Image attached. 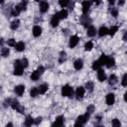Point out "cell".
I'll list each match as a JSON object with an SVG mask.
<instances>
[{
  "instance_id": "6da1fadb",
  "label": "cell",
  "mask_w": 127,
  "mask_h": 127,
  "mask_svg": "<svg viewBox=\"0 0 127 127\" xmlns=\"http://www.w3.org/2000/svg\"><path fill=\"white\" fill-rule=\"evenodd\" d=\"M89 116H90V115H89L88 113H85V114H83V115L78 116L77 119H76V121H75V123H74V126H83V125L88 121Z\"/></svg>"
},
{
  "instance_id": "7a4b0ae2",
  "label": "cell",
  "mask_w": 127,
  "mask_h": 127,
  "mask_svg": "<svg viewBox=\"0 0 127 127\" xmlns=\"http://www.w3.org/2000/svg\"><path fill=\"white\" fill-rule=\"evenodd\" d=\"M14 74L15 75H22L23 74V70H24V67L22 65V63L20 60H16L14 62Z\"/></svg>"
},
{
  "instance_id": "3957f363",
  "label": "cell",
  "mask_w": 127,
  "mask_h": 127,
  "mask_svg": "<svg viewBox=\"0 0 127 127\" xmlns=\"http://www.w3.org/2000/svg\"><path fill=\"white\" fill-rule=\"evenodd\" d=\"M73 93V89L68 84H65L62 87V95L63 96H71Z\"/></svg>"
},
{
  "instance_id": "277c9868",
  "label": "cell",
  "mask_w": 127,
  "mask_h": 127,
  "mask_svg": "<svg viewBox=\"0 0 127 127\" xmlns=\"http://www.w3.org/2000/svg\"><path fill=\"white\" fill-rule=\"evenodd\" d=\"M84 93H85L84 88L82 86H78L76 88V90H75V97H76V99H78V100L81 99L84 96Z\"/></svg>"
},
{
  "instance_id": "5b68a950",
  "label": "cell",
  "mask_w": 127,
  "mask_h": 127,
  "mask_svg": "<svg viewBox=\"0 0 127 127\" xmlns=\"http://www.w3.org/2000/svg\"><path fill=\"white\" fill-rule=\"evenodd\" d=\"M78 42H79V38L77 37V36H71L70 37V39H69V43H68V46H69V48H74L77 44H78Z\"/></svg>"
},
{
  "instance_id": "8992f818",
  "label": "cell",
  "mask_w": 127,
  "mask_h": 127,
  "mask_svg": "<svg viewBox=\"0 0 127 127\" xmlns=\"http://www.w3.org/2000/svg\"><path fill=\"white\" fill-rule=\"evenodd\" d=\"M39 9L41 13H46L49 9V3L47 1H41L40 5H39Z\"/></svg>"
},
{
  "instance_id": "52a82bcc",
  "label": "cell",
  "mask_w": 127,
  "mask_h": 127,
  "mask_svg": "<svg viewBox=\"0 0 127 127\" xmlns=\"http://www.w3.org/2000/svg\"><path fill=\"white\" fill-rule=\"evenodd\" d=\"M105 102L107 105H113L114 102H115V96L113 93H108L106 95V98H105Z\"/></svg>"
},
{
  "instance_id": "ba28073f",
  "label": "cell",
  "mask_w": 127,
  "mask_h": 127,
  "mask_svg": "<svg viewBox=\"0 0 127 127\" xmlns=\"http://www.w3.org/2000/svg\"><path fill=\"white\" fill-rule=\"evenodd\" d=\"M14 91H15V93H16L17 95L21 96V95L24 93V91H25V85H23V84H19V85L15 86Z\"/></svg>"
},
{
  "instance_id": "9c48e42d",
  "label": "cell",
  "mask_w": 127,
  "mask_h": 127,
  "mask_svg": "<svg viewBox=\"0 0 127 127\" xmlns=\"http://www.w3.org/2000/svg\"><path fill=\"white\" fill-rule=\"evenodd\" d=\"M26 7H27V1L26 0H23L20 4H18V5H16L14 8L20 13L21 11H23V10H26Z\"/></svg>"
},
{
  "instance_id": "30bf717a",
  "label": "cell",
  "mask_w": 127,
  "mask_h": 127,
  "mask_svg": "<svg viewBox=\"0 0 127 127\" xmlns=\"http://www.w3.org/2000/svg\"><path fill=\"white\" fill-rule=\"evenodd\" d=\"M90 6H91V2H90V1H88V0L83 1V2H82V13H83V14H86V13L88 12Z\"/></svg>"
},
{
  "instance_id": "8fae6325",
  "label": "cell",
  "mask_w": 127,
  "mask_h": 127,
  "mask_svg": "<svg viewBox=\"0 0 127 127\" xmlns=\"http://www.w3.org/2000/svg\"><path fill=\"white\" fill-rule=\"evenodd\" d=\"M98 71H97V78H98V80L99 81H104V80H106V74H105V71L103 70V69H101V68H99V69H97Z\"/></svg>"
},
{
  "instance_id": "7c38bea8",
  "label": "cell",
  "mask_w": 127,
  "mask_h": 127,
  "mask_svg": "<svg viewBox=\"0 0 127 127\" xmlns=\"http://www.w3.org/2000/svg\"><path fill=\"white\" fill-rule=\"evenodd\" d=\"M64 117L63 115L58 116V117L56 118L55 122L53 123V126H62V125L64 124Z\"/></svg>"
},
{
  "instance_id": "4fadbf2b",
  "label": "cell",
  "mask_w": 127,
  "mask_h": 127,
  "mask_svg": "<svg viewBox=\"0 0 127 127\" xmlns=\"http://www.w3.org/2000/svg\"><path fill=\"white\" fill-rule=\"evenodd\" d=\"M59 22H60V18L58 16V14L56 13L55 15H53V17L51 19V25H52V27H57L59 25Z\"/></svg>"
},
{
  "instance_id": "5bb4252c",
  "label": "cell",
  "mask_w": 127,
  "mask_h": 127,
  "mask_svg": "<svg viewBox=\"0 0 127 127\" xmlns=\"http://www.w3.org/2000/svg\"><path fill=\"white\" fill-rule=\"evenodd\" d=\"M33 36L34 37H40L42 34V28L40 26H34L33 27Z\"/></svg>"
},
{
  "instance_id": "9a60e30c",
  "label": "cell",
  "mask_w": 127,
  "mask_h": 127,
  "mask_svg": "<svg viewBox=\"0 0 127 127\" xmlns=\"http://www.w3.org/2000/svg\"><path fill=\"white\" fill-rule=\"evenodd\" d=\"M87 36L88 37H94L95 36V34L97 33V31H96V29H95V27H93V26H89L88 27V29H87Z\"/></svg>"
},
{
  "instance_id": "2e32d148",
  "label": "cell",
  "mask_w": 127,
  "mask_h": 127,
  "mask_svg": "<svg viewBox=\"0 0 127 127\" xmlns=\"http://www.w3.org/2000/svg\"><path fill=\"white\" fill-rule=\"evenodd\" d=\"M14 48L17 52H23L25 50V44L23 42H18V43H16Z\"/></svg>"
},
{
  "instance_id": "e0dca14e",
  "label": "cell",
  "mask_w": 127,
  "mask_h": 127,
  "mask_svg": "<svg viewBox=\"0 0 127 127\" xmlns=\"http://www.w3.org/2000/svg\"><path fill=\"white\" fill-rule=\"evenodd\" d=\"M117 81H118V78H117V76L115 75V74H111L110 76H109V78H108V83H109V85H114V84H116L117 83Z\"/></svg>"
},
{
  "instance_id": "ac0fdd59",
  "label": "cell",
  "mask_w": 127,
  "mask_h": 127,
  "mask_svg": "<svg viewBox=\"0 0 127 127\" xmlns=\"http://www.w3.org/2000/svg\"><path fill=\"white\" fill-rule=\"evenodd\" d=\"M73 66H74V68L75 69H77V70H79V69H81L82 68V66H83V62L81 61V60H76L74 63H73Z\"/></svg>"
},
{
  "instance_id": "d6986e66",
  "label": "cell",
  "mask_w": 127,
  "mask_h": 127,
  "mask_svg": "<svg viewBox=\"0 0 127 127\" xmlns=\"http://www.w3.org/2000/svg\"><path fill=\"white\" fill-rule=\"evenodd\" d=\"M48 84H46V83H43V84H40L39 86H38V90H39V93H41V94H44V93H46V91L48 90Z\"/></svg>"
},
{
  "instance_id": "ffe728a7",
  "label": "cell",
  "mask_w": 127,
  "mask_h": 127,
  "mask_svg": "<svg viewBox=\"0 0 127 127\" xmlns=\"http://www.w3.org/2000/svg\"><path fill=\"white\" fill-rule=\"evenodd\" d=\"M97 33H98V36L99 37H103V36H105V35L108 34V29L106 27H100V29L98 30Z\"/></svg>"
},
{
  "instance_id": "44dd1931",
  "label": "cell",
  "mask_w": 127,
  "mask_h": 127,
  "mask_svg": "<svg viewBox=\"0 0 127 127\" xmlns=\"http://www.w3.org/2000/svg\"><path fill=\"white\" fill-rule=\"evenodd\" d=\"M57 14H58V16H59L60 20H61V19H65V18L67 17V11H66L65 9L61 10V11H60V12H58Z\"/></svg>"
},
{
  "instance_id": "7402d4cb",
  "label": "cell",
  "mask_w": 127,
  "mask_h": 127,
  "mask_svg": "<svg viewBox=\"0 0 127 127\" xmlns=\"http://www.w3.org/2000/svg\"><path fill=\"white\" fill-rule=\"evenodd\" d=\"M40 75H41V73H40L38 70H35V71H33V72L31 73V75H30V78H31L32 80L36 81V80H38V79H39Z\"/></svg>"
},
{
  "instance_id": "603a6c76",
  "label": "cell",
  "mask_w": 127,
  "mask_h": 127,
  "mask_svg": "<svg viewBox=\"0 0 127 127\" xmlns=\"http://www.w3.org/2000/svg\"><path fill=\"white\" fill-rule=\"evenodd\" d=\"M90 23H91V19H89V18H87V17H85V16H83V17L81 18V24H82L84 27L89 26Z\"/></svg>"
},
{
  "instance_id": "cb8c5ba5",
  "label": "cell",
  "mask_w": 127,
  "mask_h": 127,
  "mask_svg": "<svg viewBox=\"0 0 127 127\" xmlns=\"http://www.w3.org/2000/svg\"><path fill=\"white\" fill-rule=\"evenodd\" d=\"M114 64H115V60H114L112 57H108V60H107V62H106V64H105V65H106L107 67H109V68H110V67H112Z\"/></svg>"
},
{
  "instance_id": "d4e9b609",
  "label": "cell",
  "mask_w": 127,
  "mask_h": 127,
  "mask_svg": "<svg viewBox=\"0 0 127 127\" xmlns=\"http://www.w3.org/2000/svg\"><path fill=\"white\" fill-rule=\"evenodd\" d=\"M19 26H20V21H19L18 19L14 20V21L11 23V25H10V27H11L12 30H17V29L19 28Z\"/></svg>"
},
{
  "instance_id": "484cf974",
  "label": "cell",
  "mask_w": 127,
  "mask_h": 127,
  "mask_svg": "<svg viewBox=\"0 0 127 127\" xmlns=\"http://www.w3.org/2000/svg\"><path fill=\"white\" fill-rule=\"evenodd\" d=\"M107 60H108V57L106 56V55H104V54H102L101 56H100V58H99V62H100V64H101V65H105L106 64V62H107Z\"/></svg>"
},
{
  "instance_id": "4316f807",
  "label": "cell",
  "mask_w": 127,
  "mask_h": 127,
  "mask_svg": "<svg viewBox=\"0 0 127 127\" xmlns=\"http://www.w3.org/2000/svg\"><path fill=\"white\" fill-rule=\"evenodd\" d=\"M101 66H102V65H101V64H100V62H99L98 60H97V61H94V62L92 63V65H91L92 69H94V70H97V69H99Z\"/></svg>"
},
{
  "instance_id": "83f0119b",
  "label": "cell",
  "mask_w": 127,
  "mask_h": 127,
  "mask_svg": "<svg viewBox=\"0 0 127 127\" xmlns=\"http://www.w3.org/2000/svg\"><path fill=\"white\" fill-rule=\"evenodd\" d=\"M117 31H118V26H111V28L108 30V34L110 36H114Z\"/></svg>"
},
{
  "instance_id": "f1b7e54d",
  "label": "cell",
  "mask_w": 127,
  "mask_h": 127,
  "mask_svg": "<svg viewBox=\"0 0 127 127\" xmlns=\"http://www.w3.org/2000/svg\"><path fill=\"white\" fill-rule=\"evenodd\" d=\"M65 60H66V53H65V52H61V54H60V59H59V63H60V64H63Z\"/></svg>"
},
{
  "instance_id": "f546056e",
  "label": "cell",
  "mask_w": 127,
  "mask_h": 127,
  "mask_svg": "<svg viewBox=\"0 0 127 127\" xmlns=\"http://www.w3.org/2000/svg\"><path fill=\"white\" fill-rule=\"evenodd\" d=\"M33 123H34V119H33L30 115H28V116L26 117V119H25V125H26V126H31Z\"/></svg>"
},
{
  "instance_id": "4dcf8cb0",
  "label": "cell",
  "mask_w": 127,
  "mask_h": 127,
  "mask_svg": "<svg viewBox=\"0 0 127 127\" xmlns=\"http://www.w3.org/2000/svg\"><path fill=\"white\" fill-rule=\"evenodd\" d=\"M9 54H10L9 48H2V50H1V56H2V57L6 58V57L9 56Z\"/></svg>"
},
{
  "instance_id": "1f68e13d",
  "label": "cell",
  "mask_w": 127,
  "mask_h": 127,
  "mask_svg": "<svg viewBox=\"0 0 127 127\" xmlns=\"http://www.w3.org/2000/svg\"><path fill=\"white\" fill-rule=\"evenodd\" d=\"M38 94H39L38 87H33V88H31V90H30V95H31L32 97H36Z\"/></svg>"
},
{
  "instance_id": "d6a6232c",
  "label": "cell",
  "mask_w": 127,
  "mask_h": 127,
  "mask_svg": "<svg viewBox=\"0 0 127 127\" xmlns=\"http://www.w3.org/2000/svg\"><path fill=\"white\" fill-rule=\"evenodd\" d=\"M93 87H94V84L92 81H87L85 83V88L88 90V91H92L93 90Z\"/></svg>"
},
{
  "instance_id": "836d02e7",
  "label": "cell",
  "mask_w": 127,
  "mask_h": 127,
  "mask_svg": "<svg viewBox=\"0 0 127 127\" xmlns=\"http://www.w3.org/2000/svg\"><path fill=\"white\" fill-rule=\"evenodd\" d=\"M19 101L18 100H16V99H13L12 101H11V107H12V109H14V110H16L18 107H19Z\"/></svg>"
},
{
  "instance_id": "e575fe53",
  "label": "cell",
  "mask_w": 127,
  "mask_h": 127,
  "mask_svg": "<svg viewBox=\"0 0 127 127\" xmlns=\"http://www.w3.org/2000/svg\"><path fill=\"white\" fill-rule=\"evenodd\" d=\"M92 48H93L92 42L88 41V42L85 43V45H84V50H85V51H90V50H92Z\"/></svg>"
},
{
  "instance_id": "d590c367",
  "label": "cell",
  "mask_w": 127,
  "mask_h": 127,
  "mask_svg": "<svg viewBox=\"0 0 127 127\" xmlns=\"http://www.w3.org/2000/svg\"><path fill=\"white\" fill-rule=\"evenodd\" d=\"M59 4H60L61 7L64 8L69 4V0H59Z\"/></svg>"
},
{
  "instance_id": "8d00e7d4",
  "label": "cell",
  "mask_w": 127,
  "mask_h": 127,
  "mask_svg": "<svg viewBox=\"0 0 127 127\" xmlns=\"http://www.w3.org/2000/svg\"><path fill=\"white\" fill-rule=\"evenodd\" d=\"M110 14H111V16H113V17H117V16H118V10H117V8L112 7V8L110 9Z\"/></svg>"
},
{
  "instance_id": "74e56055",
  "label": "cell",
  "mask_w": 127,
  "mask_h": 127,
  "mask_svg": "<svg viewBox=\"0 0 127 127\" xmlns=\"http://www.w3.org/2000/svg\"><path fill=\"white\" fill-rule=\"evenodd\" d=\"M94 110H95V107H94L93 105H89V106H87V108H86V113H88V114L90 115V114L93 113Z\"/></svg>"
},
{
  "instance_id": "f35d334b",
  "label": "cell",
  "mask_w": 127,
  "mask_h": 127,
  "mask_svg": "<svg viewBox=\"0 0 127 127\" xmlns=\"http://www.w3.org/2000/svg\"><path fill=\"white\" fill-rule=\"evenodd\" d=\"M111 124H112V126L113 127H118V126H120L121 125V123H120V121L118 120V119H113L112 120V122H111Z\"/></svg>"
},
{
  "instance_id": "ab89813d",
  "label": "cell",
  "mask_w": 127,
  "mask_h": 127,
  "mask_svg": "<svg viewBox=\"0 0 127 127\" xmlns=\"http://www.w3.org/2000/svg\"><path fill=\"white\" fill-rule=\"evenodd\" d=\"M121 84L123 86H126L127 85V73H125L122 77V80H121Z\"/></svg>"
},
{
  "instance_id": "60d3db41",
  "label": "cell",
  "mask_w": 127,
  "mask_h": 127,
  "mask_svg": "<svg viewBox=\"0 0 127 127\" xmlns=\"http://www.w3.org/2000/svg\"><path fill=\"white\" fill-rule=\"evenodd\" d=\"M11 99L10 98H6L5 100H4V102H3V106L4 107H8V106H10L11 105Z\"/></svg>"
},
{
  "instance_id": "b9f144b4",
  "label": "cell",
  "mask_w": 127,
  "mask_h": 127,
  "mask_svg": "<svg viewBox=\"0 0 127 127\" xmlns=\"http://www.w3.org/2000/svg\"><path fill=\"white\" fill-rule=\"evenodd\" d=\"M21 63H22L23 67H27V66H28V64H29V62H28V60H27L26 58H24L23 60H21Z\"/></svg>"
},
{
  "instance_id": "7bdbcfd3",
  "label": "cell",
  "mask_w": 127,
  "mask_h": 127,
  "mask_svg": "<svg viewBox=\"0 0 127 127\" xmlns=\"http://www.w3.org/2000/svg\"><path fill=\"white\" fill-rule=\"evenodd\" d=\"M7 43H8V46H10V47H15V45H16V42L14 39H9Z\"/></svg>"
},
{
  "instance_id": "ee69618b",
  "label": "cell",
  "mask_w": 127,
  "mask_h": 127,
  "mask_svg": "<svg viewBox=\"0 0 127 127\" xmlns=\"http://www.w3.org/2000/svg\"><path fill=\"white\" fill-rule=\"evenodd\" d=\"M24 110H25V108H24L23 106H20V105H19V107L16 109V111H18V112H20V113H23Z\"/></svg>"
},
{
  "instance_id": "f6af8a7d",
  "label": "cell",
  "mask_w": 127,
  "mask_h": 127,
  "mask_svg": "<svg viewBox=\"0 0 127 127\" xmlns=\"http://www.w3.org/2000/svg\"><path fill=\"white\" fill-rule=\"evenodd\" d=\"M41 121H42V117H37V118L34 120V123L38 125L39 123H41Z\"/></svg>"
},
{
  "instance_id": "bcb514c9",
  "label": "cell",
  "mask_w": 127,
  "mask_h": 127,
  "mask_svg": "<svg viewBox=\"0 0 127 127\" xmlns=\"http://www.w3.org/2000/svg\"><path fill=\"white\" fill-rule=\"evenodd\" d=\"M124 3H125V0H119V1H118V5H119V6H122Z\"/></svg>"
},
{
  "instance_id": "7dc6e473",
  "label": "cell",
  "mask_w": 127,
  "mask_h": 127,
  "mask_svg": "<svg viewBox=\"0 0 127 127\" xmlns=\"http://www.w3.org/2000/svg\"><path fill=\"white\" fill-rule=\"evenodd\" d=\"M114 2H115L114 0H108V3H109V4H111V5H113V4H114Z\"/></svg>"
},
{
  "instance_id": "c3c4849f",
  "label": "cell",
  "mask_w": 127,
  "mask_h": 127,
  "mask_svg": "<svg viewBox=\"0 0 127 127\" xmlns=\"http://www.w3.org/2000/svg\"><path fill=\"white\" fill-rule=\"evenodd\" d=\"M123 41H126V32H124L123 34Z\"/></svg>"
},
{
  "instance_id": "681fc988",
  "label": "cell",
  "mask_w": 127,
  "mask_h": 127,
  "mask_svg": "<svg viewBox=\"0 0 127 127\" xmlns=\"http://www.w3.org/2000/svg\"><path fill=\"white\" fill-rule=\"evenodd\" d=\"M3 45V39H0V47H2Z\"/></svg>"
},
{
  "instance_id": "f907efd6",
  "label": "cell",
  "mask_w": 127,
  "mask_h": 127,
  "mask_svg": "<svg viewBox=\"0 0 127 127\" xmlns=\"http://www.w3.org/2000/svg\"><path fill=\"white\" fill-rule=\"evenodd\" d=\"M94 2H96V4H99L100 3V0H93Z\"/></svg>"
},
{
  "instance_id": "816d5d0a",
  "label": "cell",
  "mask_w": 127,
  "mask_h": 127,
  "mask_svg": "<svg viewBox=\"0 0 127 127\" xmlns=\"http://www.w3.org/2000/svg\"><path fill=\"white\" fill-rule=\"evenodd\" d=\"M12 125H13V124H12V123H8V124H7V125H6V126H7V127H8V126H12Z\"/></svg>"
},
{
  "instance_id": "f5cc1de1",
  "label": "cell",
  "mask_w": 127,
  "mask_h": 127,
  "mask_svg": "<svg viewBox=\"0 0 127 127\" xmlns=\"http://www.w3.org/2000/svg\"><path fill=\"white\" fill-rule=\"evenodd\" d=\"M4 1H5V0H0V4H3V3H4Z\"/></svg>"
},
{
  "instance_id": "db71d44e",
  "label": "cell",
  "mask_w": 127,
  "mask_h": 127,
  "mask_svg": "<svg viewBox=\"0 0 127 127\" xmlns=\"http://www.w3.org/2000/svg\"><path fill=\"white\" fill-rule=\"evenodd\" d=\"M35 1H37V2H39V1H40V0H35Z\"/></svg>"
}]
</instances>
